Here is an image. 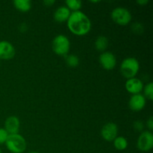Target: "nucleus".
<instances>
[{"label":"nucleus","instance_id":"1","mask_svg":"<svg viewBox=\"0 0 153 153\" xmlns=\"http://www.w3.org/2000/svg\"><path fill=\"white\" fill-rule=\"evenodd\" d=\"M67 27L74 34L82 36L91 31V22L89 17L81 10L73 11L67 19Z\"/></svg>","mask_w":153,"mask_h":153},{"label":"nucleus","instance_id":"2","mask_svg":"<svg viewBox=\"0 0 153 153\" xmlns=\"http://www.w3.org/2000/svg\"><path fill=\"white\" fill-rule=\"evenodd\" d=\"M5 145L7 149L12 153H22L26 149V141L19 134H9Z\"/></svg>","mask_w":153,"mask_h":153},{"label":"nucleus","instance_id":"3","mask_svg":"<svg viewBox=\"0 0 153 153\" xmlns=\"http://www.w3.org/2000/svg\"><path fill=\"white\" fill-rule=\"evenodd\" d=\"M140 69V64L135 58L129 57L123 61L120 65L121 74L127 79L134 78Z\"/></svg>","mask_w":153,"mask_h":153},{"label":"nucleus","instance_id":"4","mask_svg":"<svg viewBox=\"0 0 153 153\" xmlns=\"http://www.w3.org/2000/svg\"><path fill=\"white\" fill-rule=\"evenodd\" d=\"M52 47L54 52L61 56H66L68 54L70 48V42L68 37L64 34H58L52 43Z\"/></svg>","mask_w":153,"mask_h":153},{"label":"nucleus","instance_id":"5","mask_svg":"<svg viewBox=\"0 0 153 153\" xmlns=\"http://www.w3.org/2000/svg\"><path fill=\"white\" fill-rule=\"evenodd\" d=\"M111 18L118 25H126L131 20V14L126 7H117L112 10Z\"/></svg>","mask_w":153,"mask_h":153},{"label":"nucleus","instance_id":"6","mask_svg":"<svg viewBox=\"0 0 153 153\" xmlns=\"http://www.w3.org/2000/svg\"><path fill=\"white\" fill-rule=\"evenodd\" d=\"M137 146L139 150L148 152L153 147V134L150 131H143L140 134L137 142Z\"/></svg>","mask_w":153,"mask_h":153},{"label":"nucleus","instance_id":"7","mask_svg":"<svg viewBox=\"0 0 153 153\" xmlns=\"http://www.w3.org/2000/svg\"><path fill=\"white\" fill-rule=\"evenodd\" d=\"M118 127L114 123H108L103 126L101 130V135L107 141H112L117 137Z\"/></svg>","mask_w":153,"mask_h":153},{"label":"nucleus","instance_id":"8","mask_svg":"<svg viewBox=\"0 0 153 153\" xmlns=\"http://www.w3.org/2000/svg\"><path fill=\"white\" fill-rule=\"evenodd\" d=\"M16 51L13 45L8 41H0V59L10 60L14 57Z\"/></svg>","mask_w":153,"mask_h":153},{"label":"nucleus","instance_id":"9","mask_svg":"<svg viewBox=\"0 0 153 153\" xmlns=\"http://www.w3.org/2000/svg\"><path fill=\"white\" fill-rule=\"evenodd\" d=\"M100 62L105 70H112L117 64V58L112 52H104L100 55Z\"/></svg>","mask_w":153,"mask_h":153},{"label":"nucleus","instance_id":"10","mask_svg":"<svg viewBox=\"0 0 153 153\" xmlns=\"http://www.w3.org/2000/svg\"><path fill=\"white\" fill-rule=\"evenodd\" d=\"M129 108L134 111H139L143 109L146 105V98L140 94H133L128 102Z\"/></svg>","mask_w":153,"mask_h":153},{"label":"nucleus","instance_id":"11","mask_svg":"<svg viewBox=\"0 0 153 153\" xmlns=\"http://www.w3.org/2000/svg\"><path fill=\"white\" fill-rule=\"evenodd\" d=\"M126 89L132 94H140L143 89V84L140 79L137 78H131L127 79L126 82Z\"/></svg>","mask_w":153,"mask_h":153},{"label":"nucleus","instance_id":"12","mask_svg":"<svg viewBox=\"0 0 153 153\" xmlns=\"http://www.w3.org/2000/svg\"><path fill=\"white\" fill-rule=\"evenodd\" d=\"M19 120L16 116H10L4 122V129L9 134H18L19 130Z\"/></svg>","mask_w":153,"mask_h":153},{"label":"nucleus","instance_id":"13","mask_svg":"<svg viewBox=\"0 0 153 153\" xmlns=\"http://www.w3.org/2000/svg\"><path fill=\"white\" fill-rule=\"evenodd\" d=\"M71 14V11L67 6H61L58 7L54 13V19L56 22H63L67 21Z\"/></svg>","mask_w":153,"mask_h":153},{"label":"nucleus","instance_id":"14","mask_svg":"<svg viewBox=\"0 0 153 153\" xmlns=\"http://www.w3.org/2000/svg\"><path fill=\"white\" fill-rule=\"evenodd\" d=\"M13 3L14 7L22 12L28 11L31 7V2L29 0H14Z\"/></svg>","mask_w":153,"mask_h":153},{"label":"nucleus","instance_id":"15","mask_svg":"<svg viewBox=\"0 0 153 153\" xmlns=\"http://www.w3.org/2000/svg\"><path fill=\"white\" fill-rule=\"evenodd\" d=\"M108 46V40L105 36H100L97 38L95 41V47L98 51H103L105 50Z\"/></svg>","mask_w":153,"mask_h":153},{"label":"nucleus","instance_id":"16","mask_svg":"<svg viewBox=\"0 0 153 153\" xmlns=\"http://www.w3.org/2000/svg\"><path fill=\"white\" fill-rule=\"evenodd\" d=\"M114 145L117 150L123 151L125 150L128 146V141L124 137L120 136V137H117L114 140Z\"/></svg>","mask_w":153,"mask_h":153},{"label":"nucleus","instance_id":"17","mask_svg":"<svg viewBox=\"0 0 153 153\" xmlns=\"http://www.w3.org/2000/svg\"><path fill=\"white\" fill-rule=\"evenodd\" d=\"M67 7L70 10H73V11H77L82 7V3L80 0H67L65 1Z\"/></svg>","mask_w":153,"mask_h":153},{"label":"nucleus","instance_id":"18","mask_svg":"<svg viewBox=\"0 0 153 153\" xmlns=\"http://www.w3.org/2000/svg\"><path fill=\"white\" fill-rule=\"evenodd\" d=\"M66 63L70 67H76L79 64V58L75 55H66Z\"/></svg>","mask_w":153,"mask_h":153},{"label":"nucleus","instance_id":"19","mask_svg":"<svg viewBox=\"0 0 153 153\" xmlns=\"http://www.w3.org/2000/svg\"><path fill=\"white\" fill-rule=\"evenodd\" d=\"M143 91H144L145 97H146V98H148L150 100H153V83L152 82H149V83H148L147 85L144 87ZM146 97H145V98H146Z\"/></svg>","mask_w":153,"mask_h":153},{"label":"nucleus","instance_id":"20","mask_svg":"<svg viewBox=\"0 0 153 153\" xmlns=\"http://www.w3.org/2000/svg\"><path fill=\"white\" fill-rule=\"evenodd\" d=\"M131 30H132V31L134 34H140L143 32L144 28H143V25H142V23L137 22H134L132 24V25H131Z\"/></svg>","mask_w":153,"mask_h":153},{"label":"nucleus","instance_id":"21","mask_svg":"<svg viewBox=\"0 0 153 153\" xmlns=\"http://www.w3.org/2000/svg\"><path fill=\"white\" fill-rule=\"evenodd\" d=\"M8 135L9 134L4 128H0V145L5 143L6 140H7Z\"/></svg>","mask_w":153,"mask_h":153},{"label":"nucleus","instance_id":"22","mask_svg":"<svg viewBox=\"0 0 153 153\" xmlns=\"http://www.w3.org/2000/svg\"><path fill=\"white\" fill-rule=\"evenodd\" d=\"M143 127H144V125L141 121L137 120L134 123V128L136 131H141L143 129Z\"/></svg>","mask_w":153,"mask_h":153},{"label":"nucleus","instance_id":"23","mask_svg":"<svg viewBox=\"0 0 153 153\" xmlns=\"http://www.w3.org/2000/svg\"><path fill=\"white\" fill-rule=\"evenodd\" d=\"M147 127L149 128V131H152L153 129V117L152 116L149 118V120H147Z\"/></svg>","mask_w":153,"mask_h":153},{"label":"nucleus","instance_id":"24","mask_svg":"<svg viewBox=\"0 0 153 153\" xmlns=\"http://www.w3.org/2000/svg\"><path fill=\"white\" fill-rule=\"evenodd\" d=\"M55 3V0H45V1H43V4L46 6H47V7H50V6L53 5Z\"/></svg>","mask_w":153,"mask_h":153},{"label":"nucleus","instance_id":"25","mask_svg":"<svg viewBox=\"0 0 153 153\" xmlns=\"http://www.w3.org/2000/svg\"><path fill=\"white\" fill-rule=\"evenodd\" d=\"M27 28H28V27H27L26 24L22 23V24H20V25H19V29L20 30V31H25L27 30Z\"/></svg>","mask_w":153,"mask_h":153},{"label":"nucleus","instance_id":"26","mask_svg":"<svg viewBox=\"0 0 153 153\" xmlns=\"http://www.w3.org/2000/svg\"><path fill=\"white\" fill-rule=\"evenodd\" d=\"M137 2L139 4H140V5H144V4H147V3L149 2V1H148V0H137Z\"/></svg>","mask_w":153,"mask_h":153},{"label":"nucleus","instance_id":"27","mask_svg":"<svg viewBox=\"0 0 153 153\" xmlns=\"http://www.w3.org/2000/svg\"><path fill=\"white\" fill-rule=\"evenodd\" d=\"M28 153H40V152H30Z\"/></svg>","mask_w":153,"mask_h":153},{"label":"nucleus","instance_id":"28","mask_svg":"<svg viewBox=\"0 0 153 153\" xmlns=\"http://www.w3.org/2000/svg\"><path fill=\"white\" fill-rule=\"evenodd\" d=\"M0 153H1V148H0Z\"/></svg>","mask_w":153,"mask_h":153}]
</instances>
